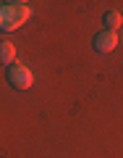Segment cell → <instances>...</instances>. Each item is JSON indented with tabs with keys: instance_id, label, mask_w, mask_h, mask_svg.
<instances>
[{
	"instance_id": "cell-1",
	"label": "cell",
	"mask_w": 123,
	"mask_h": 158,
	"mask_svg": "<svg viewBox=\"0 0 123 158\" xmlns=\"http://www.w3.org/2000/svg\"><path fill=\"white\" fill-rule=\"evenodd\" d=\"M29 16H32V11H29L26 3H16V0L0 3V29L3 32H13V29L24 27L29 21Z\"/></svg>"
},
{
	"instance_id": "cell-4",
	"label": "cell",
	"mask_w": 123,
	"mask_h": 158,
	"mask_svg": "<svg viewBox=\"0 0 123 158\" xmlns=\"http://www.w3.org/2000/svg\"><path fill=\"white\" fill-rule=\"evenodd\" d=\"M13 61H16V48H13V42L3 40L0 42V63L3 66H13Z\"/></svg>"
},
{
	"instance_id": "cell-2",
	"label": "cell",
	"mask_w": 123,
	"mask_h": 158,
	"mask_svg": "<svg viewBox=\"0 0 123 158\" xmlns=\"http://www.w3.org/2000/svg\"><path fill=\"white\" fill-rule=\"evenodd\" d=\"M8 85H11L13 90H29V87L34 85V77H32V71H29L26 66L13 63V66H8Z\"/></svg>"
},
{
	"instance_id": "cell-3",
	"label": "cell",
	"mask_w": 123,
	"mask_h": 158,
	"mask_svg": "<svg viewBox=\"0 0 123 158\" xmlns=\"http://www.w3.org/2000/svg\"><path fill=\"white\" fill-rule=\"evenodd\" d=\"M115 48H118V32L102 29V32L94 34V50L97 53H113Z\"/></svg>"
},
{
	"instance_id": "cell-5",
	"label": "cell",
	"mask_w": 123,
	"mask_h": 158,
	"mask_svg": "<svg viewBox=\"0 0 123 158\" xmlns=\"http://www.w3.org/2000/svg\"><path fill=\"white\" fill-rule=\"evenodd\" d=\"M121 24H123V16H121L118 11H107V13H105V27L110 29V32H118Z\"/></svg>"
}]
</instances>
